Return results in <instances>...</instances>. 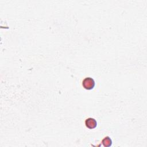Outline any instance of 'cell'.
I'll return each mask as SVG.
<instances>
[{"instance_id": "obj_1", "label": "cell", "mask_w": 147, "mask_h": 147, "mask_svg": "<svg viewBox=\"0 0 147 147\" xmlns=\"http://www.w3.org/2000/svg\"><path fill=\"white\" fill-rule=\"evenodd\" d=\"M95 83L94 80L90 77H87L84 78L82 82V86L86 90H90L94 88Z\"/></svg>"}, {"instance_id": "obj_2", "label": "cell", "mask_w": 147, "mask_h": 147, "mask_svg": "<svg viewBox=\"0 0 147 147\" xmlns=\"http://www.w3.org/2000/svg\"><path fill=\"white\" fill-rule=\"evenodd\" d=\"M85 125L87 127L90 129H94L97 126L96 121L93 118H88L85 121Z\"/></svg>"}, {"instance_id": "obj_3", "label": "cell", "mask_w": 147, "mask_h": 147, "mask_svg": "<svg viewBox=\"0 0 147 147\" xmlns=\"http://www.w3.org/2000/svg\"><path fill=\"white\" fill-rule=\"evenodd\" d=\"M102 142L104 146L109 147L112 145V141L109 136L105 137L102 141Z\"/></svg>"}]
</instances>
